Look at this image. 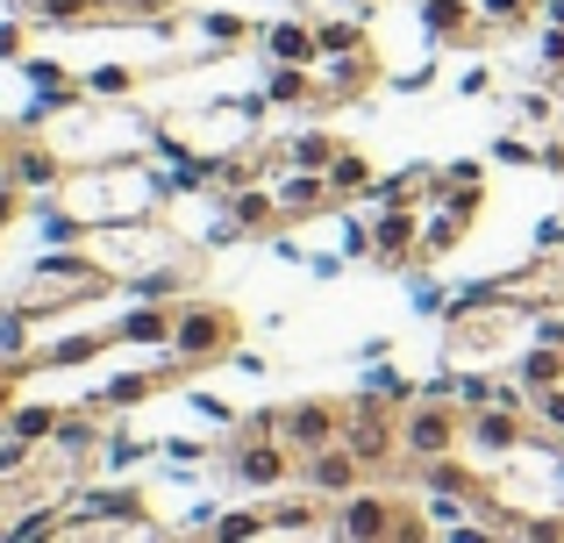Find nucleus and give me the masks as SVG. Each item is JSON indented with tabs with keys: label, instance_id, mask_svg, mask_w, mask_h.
Wrapping results in <instances>:
<instances>
[{
	"label": "nucleus",
	"instance_id": "16",
	"mask_svg": "<svg viewBox=\"0 0 564 543\" xmlns=\"http://www.w3.org/2000/svg\"><path fill=\"white\" fill-rule=\"evenodd\" d=\"M36 14H51V22H79V14H94V0H36Z\"/></svg>",
	"mask_w": 564,
	"mask_h": 543
},
{
	"label": "nucleus",
	"instance_id": "1",
	"mask_svg": "<svg viewBox=\"0 0 564 543\" xmlns=\"http://www.w3.org/2000/svg\"><path fill=\"white\" fill-rule=\"evenodd\" d=\"M336 543H422V515H408L400 501H386V493H350L344 508H336L329 522Z\"/></svg>",
	"mask_w": 564,
	"mask_h": 543
},
{
	"label": "nucleus",
	"instance_id": "8",
	"mask_svg": "<svg viewBox=\"0 0 564 543\" xmlns=\"http://www.w3.org/2000/svg\"><path fill=\"white\" fill-rule=\"evenodd\" d=\"M272 194H279V215H286V222L293 215H315L322 200H329V172H286Z\"/></svg>",
	"mask_w": 564,
	"mask_h": 543
},
{
	"label": "nucleus",
	"instance_id": "2",
	"mask_svg": "<svg viewBox=\"0 0 564 543\" xmlns=\"http://www.w3.org/2000/svg\"><path fill=\"white\" fill-rule=\"evenodd\" d=\"M400 450L414 465H436V458H457L465 450V415L443 401H422V408H400Z\"/></svg>",
	"mask_w": 564,
	"mask_h": 543
},
{
	"label": "nucleus",
	"instance_id": "5",
	"mask_svg": "<svg viewBox=\"0 0 564 543\" xmlns=\"http://www.w3.org/2000/svg\"><path fill=\"white\" fill-rule=\"evenodd\" d=\"M264 51H272V65L315 72L322 65V29L315 22H272V29H264Z\"/></svg>",
	"mask_w": 564,
	"mask_h": 543
},
{
	"label": "nucleus",
	"instance_id": "15",
	"mask_svg": "<svg viewBox=\"0 0 564 543\" xmlns=\"http://www.w3.org/2000/svg\"><path fill=\"white\" fill-rule=\"evenodd\" d=\"M207 43H215V51H229V43H243L250 36V22H243V14H207Z\"/></svg>",
	"mask_w": 564,
	"mask_h": 543
},
{
	"label": "nucleus",
	"instance_id": "9",
	"mask_svg": "<svg viewBox=\"0 0 564 543\" xmlns=\"http://www.w3.org/2000/svg\"><path fill=\"white\" fill-rule=\"evenodd\" d=\"M286 158H293L301 172H329V165H336L344 151H336V137H322V129H307V137H293V143H286Z\"/></svg>",
	"mask_w": 564,
	"mask_h": 543
},
{
	"label": "nucleus",
	"instance_id": "4",
	"mask_svg": "<svg viewBox=\"0 0 564 543\" xmlns=\"http://www.w3.org/2000/svg\"><path fill=\"white\" fill-rule=\"evenodd\" d=\"M229 344H236V315H229V307H215V301H193V307H180V329H172V350H180L186 365H207V358H221Z\"/></svg>",
	"mask_w": 564,
	"mask_h": 543
},
{
	"label": "nucleus",
	"instance_id": "18",
	"mask_svg": "<svg viewBox=\"0 0 564 543\" xmlns=\"http://www.w3.org/2000/svg\"><path fill=\"white\" fill-rule=\"evenodd\" d=\"M0 57H22V29L14 22H0Z\"/></svg>",
	"mask_w": 564,
	"mask_h": 543
},
{
	"label": "nucleus",
	"instance_id": "17",
	"mask_svg": "<svg viewBox=\"0 0 564 543\" xmlns=\"http://www.w3.org/2000/svg\"><path fill=\"white\" fill-rule=\"evenodd\" d=\"M14 379H22V372H14V365H8V372H0V422L14 415Z\"/></svg>",
	"mask_w": 564,
	"mask_h": 543
},
{
	"label": "nucleus",
	"instance_id": "19",
	"mask_svg": "<svg viewBox=\"0 0 564 543\" xmlns=\"http://www.w3.org/2000/svg\"><path fill=\"white\" fill-rule=\"evenodd\" d=\"M8 151H14V143H0V172H8Z\"/></svg>",
	"mask_w": 564,
	"mask_h": 543
},
{
	"label": "nucleus",
	"instance_id": "10",
	"mask_svg": "<svg viewBox=\"0 0 564 543\" xmlns=\"http://www.w3.org/2000/svg\"><path fill=\"white\" fill-rule=\"evenodd\" d=\"M365 186H372V158H365V151H344L329 165V194H365Z\"/></svg>",
	"mask_w": 564,
	"mask_h": 543
},
{
	"label": "nucleus",
	"instance_id": "3",
	"mask_svg": "<svg viewBox=\"0 0 564 543\" xmlns=\"http://www.w3.org/2000/svg\"><path fill=\"white\" fill-rule=\"evenodd\" d=\"M272 436L293 450V458H315V450L344 444V415H336L329 401H293V408L272 415Z\"/></svg>",
	"mask_w": 564,
	"mask_h": 543
},
{
	"label": "nucleus",
	"instance_id": "11",
	"mask_svg": "<svg viewBox=\"0 0 564 543\" xmlns=\"http://www.w3.org/2000/svg\"><path fill=\"white\" fill-rule=\"evenodd\" d=\"M315 29H322V57H358V51H372L358 22H315Z\"/></svg>",
	"mask_w": 564,
	"mask_h": 543
},
{
	"label": "nucleus",
	"instance_id": "6",
	"mask_svg": "<svg viewBox=\"0 0 564 543\" xmlns=\"http://www.w3.org/2000/svg\"><path fill=\"white\" fill-rule=\"evenodd\" d=\"M301 465H307V479H315L322 493H358V479H365V465H358L350 444H329V450H315V458H301Z\"/></svg>",
	"mask_w": 564,
	"mask_h": 543
},
{
	"label": "nucleus",
	"instance_id": "20",
	"mask_svg": "<svg viewBox=\"0 0 564 543\" xmlns=\"http://www.w3.org/2000/svg\"><path fill=\"white\" fill-rule=\"evenodd\" d=\"M344 8H372V0H344Z\"/></svg>",
	"mask_w": 564,
	"mask_h": 543
},
{
	"label": "nucleus",
	"instance_id": "14",
	"mask_svg": "<svg viewBox=\"0 0 564 543\" xmlns=\"http://www.w3.org/2000/svg\"><path fill=\"white\" fill-rule=\"evenodd\" d=\"M471 8H479V22H486V29H522L536 0H471Z\"/></svg>",
	"mask_w": 564,
	"mask_h": 543
},
{
	"label": "nucleus",
	"instance_id": "13",
	"mask_svg": "<svg viewBox=\"0 0 564 543\" xmlns=\"http://www.w3.org/2000/svg\"><path fill=\"white\" fill-rule=\"evenodd\" d=\"M151 393H165V379H108L100 401L108 408H137V401H151Z\"/></svg>",
	"mask_w": 564,
	"mask_h": 543
},
{
	"label": "nucleus",
	"instance_id": "7",
	"mask_svg": "<svg viewBox=\"0 0 564 543\" xmlns=\"http://www.w3.org/2000/svg\"><path fill=\"white\" fill-rule=\"evenodd\" d=\"M414 243H422V229H414V208H386L379 229H372V258H379V265H400Z\"/></svg>",
	"mask_w": 564,
	"mask_h": 543
},
{
	"label": "nucleus",
	"instance_id": "12",
	"mask_svg": "<svg viewBox=\"0 0 564 543\" xmlns=\"http://www.w3.org/2000/svg\"><path fill=\"white\" fill-rule=\"evenodd\" d=\"M129 86H137L129 65H94V72H86V94H94V100H129Z\"/></svg>",
	"mask_w": 564,
	"mask_h": 543
}]
</instances>
